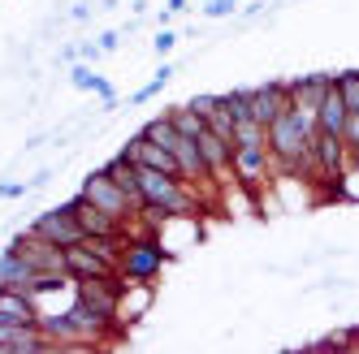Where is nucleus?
Masks as SVG:
<instances>
[{
	"label": "nucleus",
	"instance_id": "obj_1",
	"mask_svg": "<svg viewBox=\"0 0 359 354\" xmlns=\"http://www.w3.org/2000/svg\"><path fill=\"white\" fill-rule=\"evenodd\" d=\"M165 255H169V250L161 246V238H151V234L130 238V234H126V246H121V264H117V272L126 276V281H151V276L165 268Z\"/></svg>",
	"mask_w": 359,
	"mask_h": 354
},
{
	"label": "nucleus",
	"instance_id": "obj_2",
	"mask_svg": "<svg viewBox=\"0 0 359 354\" xmlns=\"http://www.w3.org/2000/svg\"><path fill=\"white\" fill-rule=\"evenodd\" d=\"M83 199H91V204L100 208V212H109V216H117V220H126V225H130L139 212H135V204H130V199H126V190L113 182V177L104 173V169H95V173H87L83 177V190H79Z\"/></svg>",
	"mask_w": 359,
	"mask_h": 354
},
{
	"label": "nucleus",
	"instance_id": "obj_3",
	"mask_svg": "<svg viewBox=\"0 0 359 354\" xmlns=\"http://www.w3.org/2000/svg\"><path fill=\"white\" fill-rule=\"evenodd\" d=\"M229 169H234V182H243V186L255 190V186L269 182V173H273L277 164H273V151H269V147H234Z\"/></svg>",
	"mask_w": 359,
	"mask_h": 354
},
{
	"label": "nucleus",
	"instance_id": "obj_4",
	"mask_svg": "<svg viewBox=\"0 0 359 354\" xmlns=\"http://www.w3.org/2000/svg\"><path fill=\"white\" fill-rule=\"evenodd\" d=\"M31 229L48 242H57V246H74V242H83V225L74 220V212L61 204V208H48L31 220Z\"/></svg>",
	"mask_w": 359,
	"mask_h": 354
},
{
	"label": "nucleus",
	"instance_id": "obj_5",
	"mask_svg": "<svg viewBox=\"0 0 359 354\" xmlns=\"http://www.w3.org/2000/svg\"><path fill=\"white\" fill-rule=\"evenodd\" d=\"M65 208L74 212V220L83 225V238H117V234H126V220H117V216H109V212H100L91 199H83V194H74Z\"/></svg>",
	"mask_w": 359,
	"mask_h": 354
},
{
	"label": "nucleus",
	"instance_id": "obj_6",
	"mask_svg": "<svg viewBox=\"0 0 359 354\" xmlns=\"http://www.w3.org/2000/svg\"><path fill=\"white\" fill-rule=\"evenodd\" d=\"M247 95H251V121H260V125L277 121L281 113L290 108V91H286V83H260V87H247Z\"/></svg>",
	"mask_w": 359,
	"mask_h": 354
},
{
	"label": "nucleus",
	"instance_id": "obj_7",
	"mask_svg": "<svg viewBox=\"0 0 359 354\" xmlns=\"http://www.w3.org/2000/svg\"><path fill=\"white\" fill-rule=\"evenodd\" d=\"M65 268H69L74 281H87V276H117V264H109L104 255H95V250L83 246V242L65 246Z\"/></svg>",
	"mask_w": 359,
	"mask_h": 354
},
{
	"label": "nucleus",
	"instance_id": "obj_8",
	"mask_svg": "<svg viewBox=\"0 0 359 354\" xmlns=\"http://www.w3.org/2000/svg\"><path fill=\"white\" fill-rule=\"evenodd\" d=\"M199 151H203V160H208V173H212V182H229L234 177V169H229V156H234V147H229L221 134H212L208 125L199 130Z\"/></svg>",
	"mask_w": 359,
	"mask_h": 354
},
{
	"label": "nucleus",
	"instance_id": "obj_9",
	"mask_svg": "<svg viewBox=\"0 0 359 354\" xmlns=\"http://www.w3.org/2000/svg\"><path fill=\"white\" fill-rule=\"evenodd\" d=\"M35 276H39V268H31L27 255H18L13 246L0 250V285H13V290H27V294H31Z\"/></svg>",
	"mask_w": 359,
	"mask_h": 354
},
{
	"label": "nucleus",
	"instance_id": "obj_10",
	"mask_svg": "<svg viewBox=\"0 0 359 354\" xmlns=\"http://www.w3.org/2000/svg\"><path fill=\"white\" fill-rule=\"evenodd\" d=\"M0 316L13 320V324H39V307L27 290H13V285H0Z\"/></svg>",
	"mask_w": 359,
	"mask_h": 354
},
{
	"label": "nucleus",
	"instance_id": "obj_11",
	"mask_svg": "<svg viewBox=\"0 0 359 354\" xmlns=\"http://www.w3.org/2000/svg\"><path fill=\"white\" fill-rule=\"evenodd\" d=\"M316 125L325 134H342V125H346V99L338 91V83H329L325 99H320V113H316Z\"/></svg>",
	"mask_w": 359,
	"mask_h": 354
},
{
	"label": "nucleus",
	"instance_id": "obj_12",
	"mask_svg": "<svg viewBox=\"0 0 359 354\" xmlns=\"http://www.w3.org/2000/svg\"><path fill=\"white\" fill-rule=\"evenodd\" d=\"M104 173H109L113 182L126 190V199H130V204H135V212H139V208H143V194H139V164H130V160H126L121 151H117V156L104 164Z\"/></svg>",
	"mask_w": 359,
	"mask_h": 354
},
{
	"label": "nucleus",
	"instance_id": "obj_13",
	"mask_svg": "<svg viewBox=\"0 0 359 354\" xmlns=\"http://www.w3.org/2000/svg\"><path fill=\"white\" fill-rule=\"evenodd\" d=\"M234 147H269V125L260 121H234Z\"/></svg>",
	"mask_w": 359,
	"mask_h": 354
},
{
	"label": "nucleus",
	"instance_id": "obj_14",
	"mask_svg": "<svg viewBox=\"0 0 359 354\" xmlns=\"http://www.w3.org/2000/svg\"><path fill=\"white\" fill-rule=\"evenodd\" d=\"M165 117L173 121V130H177V134H187V139H199V130H203V117H199L195 108H187V104H177V108H169Z\"/></svg>",
	"mask_w": 359,
	"mask_h": 354
},
{
	"label": "nucleus",
	"instance_id": "obj_15",
	"mask_svg": "<svg viewBox=\"0 0 359 354\" xmlns=\"http://www.w3.org/2000/svg\"><path fill=\"white\" fill-rule=\"evenodd\" d=\"M143 134L151 139V143H161V147H169L173 151V143H177V130H173V121L161 113V117H151L147 125H143Z\"/></svg>",
	"mask_w": 359,
	"mask_h": 354
},
{
	"label": "nucleus",
	"instance_id": "obj_16",
	"mask_svg": "<svg viewBox=\"0 0 359 354\" xmlns=\"http://www.w3.org/2000/svg\"><path fill=\"white\" fill-rule=\"evenodd\" d=\"M333 83H338V91H342V99H346V113H359V69L333 73Z\"/></svg>",
	"mask_w": 359,
	"mask_h": 354
},
{
	"label": "nucleus",
	"instance_id": "obj_17",
	"mask_svg": "<svg viewBox=\"0 0 359 354\" xmlns=\"http://www.w3.org/2000/svg\"><path fill=\"white\" fill-rule=\"evenodd\" d=\"M169 78H173V65H161L156 73H151V83H147L143 91H135V95H130V104H147L151 95H161V91L169 87Z\"/></svg>",
	"mask_w": 359,
	"mask_h": 354
},
{
	"label": "nucleus",
	"instance_id": "obj_18",
	"mask_svg": "<svg viewBox=\"0 0 359 354\" xmlns=\"http://www.w3.org/2000/svg\"><path fill=\"white\" fill-rule=\"evenodd\" d=\"M225 13H238V0H208L203 5V17H225Z\"/></svg>",
	"mask_w": 359,
	"mask_h": 354
},
{
	"label": "nucleus",
	"instance_id": "obj_19",
	"mask_svg": "<svg viewBox=\"0 0 359 354\" xmlns=\"http://www.w3.org/2000/svg\"><path fill=\"white\" fill-rule=\"evenodd\" d=\"M342 143L355 151L359 147V113H346V125H342Z\"/></svg>",
	"mask_w": 359,
	"mask_h": 354
},
{
	"label": "nucleus",
	"instance_id": "obj_20",
	"mask_svg": "<svg viewBox=\"0 0 359 354\" xmlns=\"http://www.w3.org/2000/svg\"><path fill=\"white\" fill-rule=\"evenodd\" d=\"M217 99H221V95H191V99H187V108H195L199 117H208V113L217 108Z\"/></svg>",
	"mask_w": 359,
	"mask_h": 354
},
{
	"label": "nucleus",
	"instance_id": "obj_21",
	"mask_svg": "<svg viewBox=\"0 0 359 354\" xmlns=\"http://www.w3.org/2000/svg\"><path fill=\"white\" fill-rule=\"evenodd\" d=\"M173 43H177V35H173L169 27H161V31H156V43H151V48H156V57H169Z\"/></svg>",
	"mask_w": 359,
	"mask_h": 354
},
{
	"label": "nucleus",
	"instance_id": "obj_22",
	"mask_svg": "<svg viewBox=\"0 0 359 354\" xmlns=\"http://www.w3.org/2000/svg\"><path fill=\"white\" fill-rule=\"evenodd\" d=\"M100 57H104V48H100L95 39H87V43H79V61H87V65H95Z\"/></svg>",
	"mask_w": 359,
	"mask_h": 354
},
{
	"label": "nucleus",
	"instance_id": "obj_23",
	"mask_svg": "<svg viewBox=\"0 0 359 354\" xmlns=\"http://www.w3.org/2000/svg\"><path fill=\"white\" fill-rule=\"evenodd\" d=\"M95 43L104 48V52H117V43H121V31H100V35H95Z\"/></svg>",
	"mask_w": 359,
	"mask_h": 354
},
{
	"label": "nucleus",
	"instance_id": "obj_24",
	"mask_svg": "<svg viewBox=\"0 0 359 354\" xmlns=\"http://www.w3.org/2000/svg\"><path fill=\"white\" fill-rule=\"evenodd\" d=\"M13 320H5V316H0V354H9V341H13Z\"/></svg>",
	"mask_w": 359,
	"mask_h": 354
},
{
	"label": "nucleus",
	"instance_id": "obj_25",
	"mask_svg": "<svg viewBox=\"0 0 359 354\" xmlns=\"http://www.w3.org/2000/svg\"><path fill=\"white\" fill-rule=\"evenodd\" d=\"M69 17H74V22H87V17H91V5H87V0H79V5L69 9Z\"/></svg>",
	"mask_w": 359,
	"mask_h": 354
},
{
	"label": "nucleus",
	"instance_id": "obj_26",
	"mask_svg": "<svg viewBox=\"0 0 359 354\" xmlns=\"http://www.w3.org/2000/svg\"><path fill=\"white\" fill-rule=\"evenodd\" d=\"M48 177H53V169H39V173L31 177V190H39V186H48Z\"/></svg>",
	"mask_w": 359,
	"mask_h": 354
},
{
	"label": "nucleus",
	"instance_id": "obj_27",
	"mask_svg": "<svg viewBox=\"0 0 359 354\" xmlns=\"http://www.w3.org/2000/svg\"><path fill=\"white\" fill-rule=\"evenodd\" d=\"M187 9V0H169V13H182Z\"/></svg>",
	"mask_w": 359,
	"mask_h": 354
},
{
	"label": "nucleus",
	"instance_id": "obj_28",
	"mask_svg": "<svg viewBox=\"0 0 359 354\" xmlns=\"http://www.w3.org/2000/svg\"><path fill=\"white\" fill-rule=\"evenodd\" d=\"M351 164H355V169H359V147H355V151H351Z\"/></svg>",
	"mask_w": 359,
	"mask_h": 354
}]
</instances>
